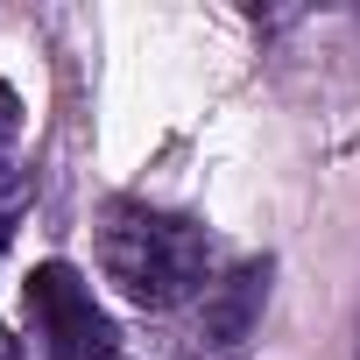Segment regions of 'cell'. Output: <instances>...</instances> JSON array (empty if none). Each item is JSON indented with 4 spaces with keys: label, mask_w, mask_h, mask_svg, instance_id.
I'll return each mask as SVG.
<instances>
[{
    "label": "cell",
    "mask_w": 360,
    "mask_h": 360,
    "mask_svg": "<svg viewBox=\"0 0 360 360\" xmlns=\"http://www.w3.org/2000/svg\"><path fill=\"white\" fill-rule=\"evenodd\" d=\"M0 360H22V353H15V339H8V325H0Z\"/></svg>",
    "instance_id": "cell-4"
},
{
    "label": "cell",
    "mask_w": 360,
    "mask_h": 360,
    "mask_svg": "<svg viewBox=\"0 0 360 360\" xmlns=\"http://www.w3.org/2000/svg\"><path fill=\"white\" fill-rule=\"evenodd\" d=\"M269 311V262L219 269L184 311L169 318V360H248Z\"/></svg>",
    "instance_id": "cell-2"
},
{
    "label": "cell",
    "mask_w": 360,
    "mask_h": 360,
    "mask_svg": "<svg viewBox=\"0 0 360 360\" xmlns=\"http://www.w3.org/2000/svg\"><path fill=\"white\" fill-rule=\"evenodd\" d=\"M22 113H15V92L0 85V248L15 240V219H22Z\"/></svg>",
    "instance_id": "cell-3"
},
{
    "label": "cell",
    "mask_w": 360,
    "mask_h": 360,
    "mask_svg": "<svg viewBox=\"0 0 360 360\" xmlns=\"http://www.w3.org/2000/svg\"><path fill=\"white\" fill-rule=\"evenodd\" d=\"M353 360H360V318H353Z\"/></svg>",
    "instance_id": "cell-5"
},
{
    "label": "cell",
    "mask_w": 360,
    "mask_h": 360,
    "mask_svg": "<svg viewBox=\"0 0 360 360\" xmlns=\"http://www.w3.org/2000/svg\"><path fill=\"white\" fill-rule=\"evenodd\" d=\"M99 276L113 283V297H127L134 311L176 318L219 269H212V233L205 219L155 205V198H113L99 212Z\"/></svg>",
    "instance_id": "cell-1"
}]
</instances>
